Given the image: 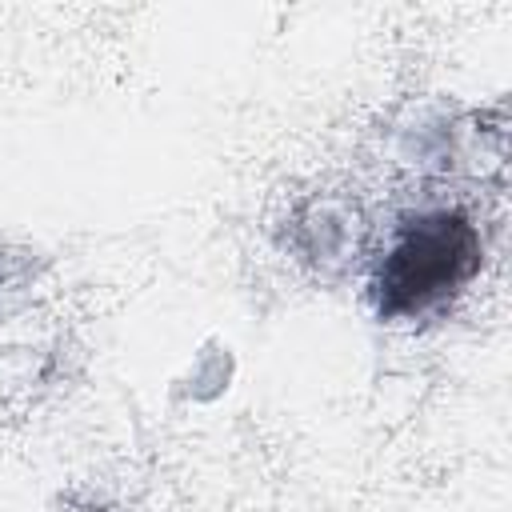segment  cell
Masks as SVG:
<instances>
[{
  "label": "cell",
  "instance_id": "cell-1",
  "mask_svg": "<svg viewBox=\"0 0 512 512\" xmlns=\"http://www.w3.org/2000/svg\"><path fill=\"white\" fill-rule=\"evenodd\" d=\"M480 268V236L464 212L432 208L408 216L376 264V308L392 320L424 316L456 296Z\"/></svg>",
  "mask_w": 512,
  "mask_h": 512
}]
</instances>
